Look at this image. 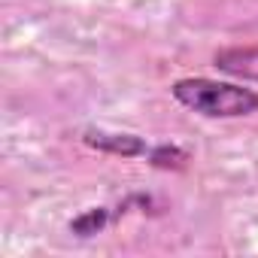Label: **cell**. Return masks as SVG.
I'll return each instance as SVG.
<instances>
[{
  "label": "cell",
  "mask_w": 258,
  "mask_h": 258,
  "mask_svg": "<svg viewBox=\"0 0 258 258\" xmlns=\"http://www.w3.org/2000/svg\"><path fill=\"white\" fill-rule=\"evenodd\" d=\"M170 94L185 109L204 118H246L258 112V91L243 82H219L207 76H185L170 85Z\"/></svg>",
  "instance_id": "cell-1"
},
{
  "label": "cell",
  "mask_w": 258,
  "mask_h": 258,
  "mask_svg": "<svg viewBox=\"0 0 258 258\" xmlns=\"http://www.w3.org/2000/svg\"><path fill=\"white\" fill-rule=\"evenodd\" d=\"M82 143L88 149H97L103 155H115V158H143L149 155V143L140 134H127V131H106V127H85L82 131Z\"/></svg>",
  "instance_id": "cell-2"
},
{
  "label": "cell",
  "mask_w": 258,
  "mask_h": 258,
  "mask_svg": "<svg viewBox=\"0 0 258 258\" xmlns=\"http://www.w3.org/2000/svg\"><path fill=\"white\" fill-rule=\"evenodd\" d=\"M213 67L240 82H258V46H225L213 55Z\"/></svg>",
  "instance_id": "cell-3"
},
{
  "label": "cell",
  "mask_w": 258,
  "mask_h": 258,
  "mask_svg": "<svg viewBox=\"0 0 258 258\" xmlns=\"http://www.w3.org/2000/svg\"><path fill=\"white\" fill-rule=\"evenodd\" d=\"M115 219V213L109 210V207H88V210H82L76 219H70V234H76V237H94V234H100L109 222Z\"/></svg>",
  "instance_id": "cell-4"
},
{
  "label": "cell",
  "mask_w": 258,
  "mask_h": 258,
  "mask_svg": "<svg viewBox=\"0 0 258 258\" xmlns=\"http://www.w3.org/2000/svg\"><path fill=\"white\" fill-rule=\"evenodd\" d=\"M146 158H149V164H152V167H158V170H182V167L191 161V155H188L182 146H176V143L152 146Z\"/></svg>",
  "instance_id": "cell-5"
}]
</instances>
